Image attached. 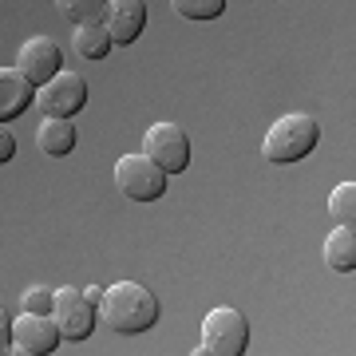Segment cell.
<instances>
[{
    "instance_id": "14",
    "label": "cell",
    "mask_w": 356,
    "mask_h": 356,
    "mask_svg": "<svg viewBox=\"0 0 356 356\" xmlns=\"http://www.w3.org/2000/svg\"><path fill=\"white\" fill-rule=\"evenodd\" d=\"M72 44H76V51L83 56V60H103V56L115 48V44H111V32L103 28V20H95V24H76V32H72Z\"/></svg>"
},
{
    "instance_id": "7",
    "label": "cell",
    "mask_w": 356,
    "mask_h": 356,
    "mask_svg": "<svg viewBox=\"0 0 356 356\" xmlns=\"http://www.w3.org/2000/svg\"><path fill=\"white\" fill-rule=\"evenodd\" d=\"M143 154L154 159L166 175H182L191 166V135L178 123H154L143 135Z\"/></svg>"
},
{
    "instance_id": "16",
    "label": "cell",
    "mask_w": 356,
    "mask_h": 356,
    "mask_svg": "<svg viewBox=\"0 0 356 356\" xmlns=\"http://www.w3.org/2000/svg\"><path fill=\"white\" fill-rule=\"evenodd\" d=\"M329 214L337 226H353L356 222V182H341L329 194Z\"/></svg>"
},
{
    "instance_id": "19",
    "label": "cell",
    "mask_w": 356,
    "mask_h": 356,
    "mask_svg": "<svg viewBox=\"0 0 356 356\" xmlns=\"http://www.w3.org/2000/svg\"><path fill=\"white\" fill-rule=\"evenodd\" d=\"M13 154H16V135L8 131V123H0V166L13 163Z\"/></svg>"
},
{
    "instance_id": "3",
    "label": "cell",
    "mask_w": 356,
    "mask_h": 356,
    "mask_svg": "<svg viewBox=\"0 0 356 356\" xmlns=\"http://www.w3.org/2000/svg\"><path fill=\"white\" fill-rule=\"evenodd\" d=\"M245 348H250V321L229 305L210 309L206 321H202L198 353L202 356H242Z\"/></svg>"
},
{
    "instance_id": "18",
    "label": "cell",
    "mask_w": 356,
    "mask_h": 356,
    "mask_svg": "<svg viewBox=\"0 0 356 356\" xmlns=\"http://www.w3.org/2000/svg\"><path fill=\"white\" fill-rule=\"evenodd\" d=\"M51 301H56V289L32 285V289H24V297H20V309H24V313H51Z\"/></svg>"
},
{
    "instance_id": "17",
    "label": "cell",
    "mask_w": 356,
    "mask_h": 356,
    "mask_svg": "<svg viewBox=\"0 0 356 356\" xmlns=\"http://www.w3.org/2000/svg\"><path fill=\"white\" fill-rule=\"evenodd\" d=\"M170 8H175L182 20H218V16L226 13V0H170Z\"/></svg>"
},
{
    "instance_id": "9",
    "label": "cell",
    "mask_w": 356,
    "mask_h": 356,
    "mask_svg": "<svg viewBox=\"0 0 356 356\" xmlns=\"http://www.w3.org/2000/svg\"><path fill=\"white\" fill-rule=\"evenodd\" d=\"M60 329L51 313H24V317L13 321V353L20 356H48L60 348Z\"/></svg>"
},
{
    "instance_id": "11",
    "label": "cell",
    "mask_w": 356,
    "mask_h": 356,
    "mask_svg": "<svg viewBox=\"0 0 356 356\" xmlns=\"http://www.w3.org/2000/svg\"><path fill=\"white\" fill-rule=\"evenodd\" d=\"M32 99H36V88L16 67H0V123L20 119L32 107Z\"/></svg>"
},
{
    "instance_id": "2",
    "label": "cell",
    "mask_w": 356,
    "mask_h": 356,
    "mask_svg": "<svg viewBox=\"0 0 356 356\" xmlns=\"http://www.w3.org/2000/svg\"><path fill=\"white\" fill-rule=\"evenodd\" d=\"M321 143V123L313 115L305 111H293V115H281L277 123L266 131V139H261V154H266L269 163H301L309 154L317 151Z\"/></svg>"
},
{
    "instance_id": "15",
    "label": "cell",
    "mask_w": 356,
    "mask_h": 356,
    "mask_svg": "<svg viewBox=\"0 0 356 356\" xmlns=\"http://www.w3.org/2000/svg\"><path fill=\"white\" fill-rule=\"evenodd\" d=\"M56 8H60V16H67L72 24H95V20H103V13H107V0H56Z\"/></svg>"
},
{
    "instance_id": "20",
    "label": "cell",
    "mask_w": 356,
    "mask_h": 356,
    "mask_svg": "<svg viewBox=\"0 0 356 356\" xmlns=\"http://www.w3.org/2000/svg\"><path fill=\"white\" fill-rule=\"evenodd\" d=\"M0 353H13V321L0 309Z\"/></svg>"
},
{
    "instance_id": "5",
    "label": "cell",
    "mask_w": 356,
    "mask_h": 356,
    "mask_svg": "<svg viewBox=\"0 0 356 356\" xmlns=\"http://www.w3.org/2000/svg\"><path fill=\"white\" fill-rule=\"evenodd\" d=\"M51 321L64 341H88L95 321H99V301L91 297L88 289H56V301H51Z\"/></svg>"
},
{
    "instance_id": "4",
    "label": "cell",
    "mask_w": 356,
    "mask_h": 356,
    "mask_svg": "<svg viewBox=\"0 0 356 356\" xmlns=\"http://www.w3.org/2000/svg\"><path fill=\"white\" fill-rule=\"evenodd\" d=\"M115 191L131 202H159L166 194V170L147 154H123L115 163Z\"/></svg>"
},
{
    "instance_id": "13",
    "label": "cell",
    "mask_w": 356,
    "mask_h": 356,
    "mask_svg": "<svg viewBox=\"0 0 356 356\" xmlns=\"http://www.w3.org/2000/svg\"><path fill=\"white\" fill-rule=\"evenodd\" d=\"M325 266L337 273H353L356 269V229L353 226H337L325 238Z\"/></svg>"
},
{
    "instance_id": "1",
    "label": "cell",
    "mask_w": 356,
    "mask_h": 356,
    "mask_svg": "<svg viewBox=\"0 0 356 356\" xmlns=\"http://www.w3.org/2000/svg\"><path fill=\"white\" fill-rule=\"evenodd\" d=\"M163 317V305L147 285L139 281H115L99 293V321L119 337H139L154 329Z\"/></svg>"
},
{
    "instance_id": "10",
    "label": "cell",
    "mask_w": 356,
    "mask_h": 356,
    "mask_svg": "<svg viewBox=\"0 0 356 356\" xmlns=\"http://www.w3.org/2000/svg\"><path fill=\"white\" fill-rule=\"evenodd\" d=\"M103 28L111 32V44H135L147 28V4L143 0H107L103 13Z\"/></svg>"
},
{
    "instance_id": "12",
    "label": "cell",
    "mask_w": 356,
    "mask_h": 356,
    "mask_svg": "<svg viewBox=\"0 0 356 356\" xmlns=\"http://www.w3.org/2000/svg\"><path fill=\"white\" fill-rule=\"evenodd\" d=\"M36 147L40 154H48V159H64V154L76 151V127H72V119H51L44 115V123L36 131Z\"/></svg>"
},
{
    "instance_id": "8",
    "label": "cell",
    "mask_w": 356,
    "mask_h": 356,
    "mask_svg": "<svg viewBox=\"0 0 356 356\" xmlns=\"http://www.w3.org/2000/svg\"><path fill=\"white\" fill-rule=\"evenodd\" d=\"M16 72L32 83V88H40V83H48L56 72H64V51H60V44L48 36H32L20 44V51H16Z\"/></svg>"
},
{
    "instance_id": "6",
    "label": "cell",
    "mask_w": 356,
    "mask_h": 356,
    "mask_svg": "<svg viewBox=\"0 0 356 356\" xmlns=\"http://www.w3.org/2000/svg\"><path fill=\"white\" fill-rule=\"evenodd\" d=\"M40 115H51V119H72L88 107V79L79 72H56L48 83L36 88V99Z\"/></svg>"
}]
</instances>
